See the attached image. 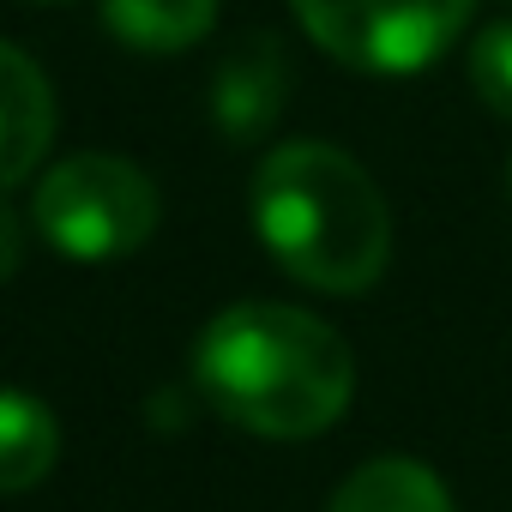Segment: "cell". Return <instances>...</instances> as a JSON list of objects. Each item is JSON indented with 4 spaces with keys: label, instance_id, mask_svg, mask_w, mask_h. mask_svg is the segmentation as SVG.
I'll use <instances>...</instances> for the list:
<instances>
[{
    "label": "cell",
    "instance_id": "9",
    "mask_svg": "<svg viewBox=\"0 0 512 512\" xmlns=\"http://www.w3.org/2000/svg\"><path fill=\"white\" fill-rule=\"evenodd\" d=\"M326 512H452V494L416 458H374L350 470V482L332 494Z\"/></svg>",
    "mask_w": 512,
    "mask_h": 512
},
{
    "label": "cell",
    "instance_id": "6",
    "mask_svg": "<svg viewBox=\"0 0 512 512\" xmlns=\"http://www.w3.org/2000/svg\"><path fill=\"white\" fill-rule=\"evenodd\" d=\"M55 145V91L43 67L0 43V193L19 187Z\"/></svg>",
    "mask_w": 512,
    "mask_h": 512
},
{
    "label": "cell",
    "instance_id": "10",
    "mask_svg": "<svg viewBox=\"0 0 512 512\" xmlns=\"http://www.w3.org/2000/svg\"><path fill=\"white\" fill-rule=\"evenodd\" d=\"M464 73H470V91L482 97L488 115L512 121V19L500 25H482L464 49Z\"/></svg>",
    "mask_w": 512,
    "mask_h": 512
},
{
    "label": "cell",
    "instance_id": "11",
    "mask_svg": "<svg viewBox=\"0 0 512 512\" xmlns=\"http://www.w3.org/2000/svg\"><path fill=\"white\" fill-rule=\"evenodd\" d=\"M19 266H25V223H19V211L7 205V193H0V284H7Z\"/></svg>",
    "mask_w": 512,
    "mask_h": 512
},
{
    "label": "cell",
    "instance_id": "7",
    "mask_svg": "<svg viewBox=\"0 0 512 512\" xmlns=\"http://www.w3.org/2000/svg\"><path fill=\"white\" fill-rule=\"evenodd\" d=\"M217 25V0H103V31L139 55H181Z\"/></svg>",
    "mask_w": 512,
    "mask_h": 512
},
{
    "label": "cell",
    "instance_id": "8",
    "mask_svg": "<svg viewBox=\"0 0 512 512\" xmlns=\"http://www.w3.org/2000/svg\"><path fill=\"white\" fill-rule=\"evenodd\" d=\"M61 458V422L43 398L0 386V494L37 488Z\"/></svg>",
    "mask_w": 512,
    "mask_h": 512
},
{
    "label": "cell",
    "instance_id": "13",
    "mask_svg": "<svg viewBox=\"0 0 512 512\" xmlns=\"http://www.w3.org/2000/svg\"><path fill=\"white\" fill-rule=\"evenodd\" d=\"M506 181H512V169H506Z\"/></svg>",
    "mask_w": 512,
    "mask_h": 512
},
{
    "label": "cell",
    "instance_id": "12",
    "mask_svg": "<svg viewBox=\"0 0 512 512\" xmlns=\"http://www.w3.org/2000/svg\"><path fill=\"white\" fill-rule=\"evenodd\" d=\"M43 7H55V0H43Z\"/></svg>",
    "mask_w": 512,
    "mask_h": 512
},
{
    "label": "cell",
    "instance_id": "2",
    "mask_svg": "<svg viewBox=\"0 0 512 512\" xmlns=\"http://www.w3.org/2000/svg\"><path fill=\"white\" fill-rule=\"evenodd\" d=\"M247 211L266 253L308 290L362 296L392 260V211L374 175L326 139H290L266 151Z\"/></svg>",
    "mask_w": 512,
    "mask_h": 512
},
{
    "label": "cell",
    "instance_id": "1",
    "mask_svg": "<svg viewBox=\"0 0 512 512\" xmlns=\"http://www.w3.org/2000/svg\"><path fill=\"white\" fill-rule=\"evenodd\" d=\"M199 398L241 434L314 440L356 392V356L308 308L290 302H235L193 344Z\"/></svg>",
    "mask_w": 512,
    "mask_h": 512
},
{
    "label": "cell",
    "instance_id": "5",
    "mask_svg": "<svg viewBox=\"0 0 512 512\" xmlns=\"http://www.w3.org/2000/svg\"><path fill=\"white\" fill-rule=\"evenodd\" d=\"M290 103V55L278 37H241L211 73V121L223 139H266Z\"/></svg>",
    "mask_w": 512,
    "mask_h": 512
},
{
    "label": "cell",
    "instance_id": "4",
    "mask_svg": "<svg viewBox=\"0 0 512 512\" xmlns=\"http://www.w3.org/2000/svg\"><path fill=\"white\" fill-rule=\"evenodd\" d=\"M476 0H290L296 25L344 67L374 79H410L434 67Z\"/></svg>",
    "mask_w": 512,
    "mask_h": 512
},
{
    "label": "cell",
    "instance_id": "3",
    "mask_svg": "<svg viewBox=\"0 0 512 512\" xmlns=\"http://www.w3.org/2000/svg\"><path fill=\"white\" fill-rule=\"evenodd\" d=\"M157 217H163L157 181L139 163L109 157V151L61 157L55 169H43V181L31 193L37 235L61 260H85V266L139 253L157 235Z\"/></svg>",
    "mask_w": 512,
    "mask_h": 512
}]
</instances>
